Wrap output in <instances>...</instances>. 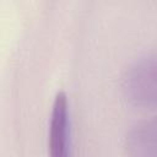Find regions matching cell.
<instances>
[{"label":"cell","mask_w":157,"mask_h":157,"mask_svg":"<svg viewBox=\"0 0 157 157\" xmlns=\"http://www.w3.org/2000/svg\"><path fill=\"white\" fill-rule=\"evenodd\" d=\"M121 92L132 105L153 109L157 98L156 54H146L134 61L123 74Z\"/></svg>","instance_id":"6da1fadb"},{"label":"cell","mask_w":157,"mask_h":157,"mask_svg":"<svg viewBox=\"0 0 157 157\" xmlns=\"http://www.w3.org/2000/svg\"><path fill=\"white\" fill-rule=\"evenodd\" d=\"M48 151L49 157H72L69 103L67 97L63 91H59L55 94L52 107Z\"/></svg>","instance_id":"7a4b0ae2"},{"label":"cell","mask_w":157,"mask_h":157,"mask_svg":"<svg viewBox=\"0 0 157 157\" xmlns=\"http://www.w3.org/2000/svg\"><path fill=\"white\" fill-rule=\"evenodd\" d=\"M125 150L129 157H157L156 118L140 121L128 131Z\"/></svg>","instance_id":"3957f363"}]
</instances>
